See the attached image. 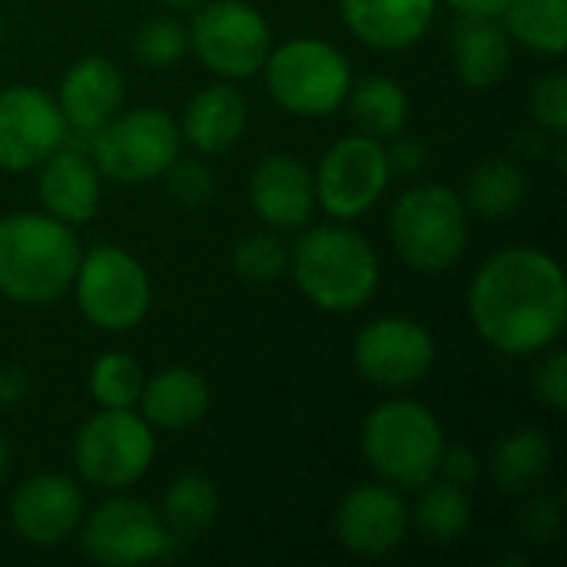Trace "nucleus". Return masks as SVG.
Listing matches in <instances>:
<instances>
[{
	"label": "nucleus",
	"instance_id": "f257e3e1",
	"mask_svg": "<svg viewBox=\"0 0 567 567\" xmlns=\"http://www.w3.org/2000/svg\"><path fill=\"white\" fill-rule=\"evenodd\" d=\"M468 316L482 342L502 355H538L567 326L561 262L538 246L492 252L468 286Z\"/></svg>",
	"mask_w": 567,
	"mask_h": 567
},
{
	"label": "nucleus",
	"instance_id": "f03ea898",
	"mask_svg": "<svg viewBox=\"0 0 567 567\" xmlns=\"http://www.w3.org/2000/svg\"><path fill=\"white\" fill-rule=\"evenodd\" d=\"M289 276L316 309L346 316L372 302L382 266L375 246L362 233L332 219L302 226V236L289 252Z\"/></svg>",
	"mask_w": 567,
	"mask_h": 567
},
{
	"label": "nucleus",
	"instance_id": "7ed1b4c3",
	"mask_svg": "<svg viewBox=\"0 0 567 567\" xmlns=\"http://www.w3.org/2000/svg\"><path fill=\"white\" fill-rule=\"evenodd\" d=\"M80 256L73 226L47 213L0 216V296L17 306H53L63 299Z\"/></svg>",
	"mask_w": 567,
	"mask_h": 567
},
{
	"label": "nucleus",
	"instance_id": "20e7f679",
	"mask_svg": "<svg viewBox=\"0 0 567 567\" xmlns=\"http://www.w3.org/2000/svg\"><path fill=\"white\" fill-rule=\"evenodd\" d=\"M445 429L435 412L415 399H389L375 405L362 425V455L379 482L415 492L439 475Z\"/></svg>",
	"mask_w": 567,
	"mask_h": 567
},
{
	"label": "nucleus",
	"instance_id": "39448f33",
	"mask_svg": "<svg viewBox=\"0 0 567 567\" xmlns=\"http://www.w3.org/2000/svg\"><path fill=\"white\" fill-rule=\"evenodd\" d=\"M389 239L399 259L425 276L449 272L468 249V209L445 183L405 189L389 213Z\"/></svg>",
	"mask_w": 567,
	"mask_h": 567
},
{
	"label": "nucleus",
	"instance_id": "423d86ee",
	"mask_svg": "<svg viewBox=\"0 0 567 567\" xmlns=\"http://www.w3.org/2000/svg\"><path fill=\"white\" fill-rule=\"evenodd\" d=\"M262 73L272 103L309 120L336 113L352 86L349 56L319 37H292L272 47Z\"/></svg>",
	"mask_w": 567,
	"mask_h": 567
},
{
	"label": "nucleus",
	"instance_id": "0eeeda50",
	"mask_svg": "<svg viewBox=\"0 0 567 567\" xmlns=\"http://www.w3.org/2000/svg\"><path fill=\"white\" fill-rule=\"evenodd\" d=\"M153 458L156 435L136 409H100L73 439V465L100 492L133 488L153 468Z\"/></svg>",
	"mask_w": 567,
	"mask_h": 567
},
{
	"label": "nucleus",
	"instance_id": "6e6552de",
	"mask_svg": "<svg viewBox=\"0 0 567 567\" xmlns=\"http://www.w3.org/2000/svg\"><path fill=\"white\" fill-rule=\"evenodd\" d=\"M179 123L159 106H136L110 116L90 140V159L100 176L136 186L159 179L179 156Z\"/></svg>",
	"mask_w": 567,
	"mask_h": 567
},
{
	"label": "nucleus",
	"instance_id": "1a4fd4ad",
	"mask_svg": "<svg viewBox=\"0 0 567 567\" xmlns=\"http://www.w3.org/2000/svg\"><path fill=\"white\" fill-rule=\"evenodd\" d=\"M70 289L80 316L103 332L136 329L153 302L146 266L130 249L113 243L93 246L80 256Z\"/></svg>",
	"mask_w": 567,
	"mask_h": 567
},
{
	"label": "nucleus",
	"instance_id": "9d476101",
	"mask_svg": "<svg viewBox=\"0 0 567 567\" xmlns=\"http://www.w3.org/2000/svg\"><path fill=\"white\" fill-rule=\"evenodd\" d=\"M80 551L103 567L153 565L173 555L176 538L169 535L159 508L143 498L110 492L90 515L80 522Z\"/></svg>",
	"mask_w": 567,
	"mask_h": 567
},
{
	"label": "nucleus",
	"instance_id": "9b49d317",
	"mask_svg": "<svg viewBox=\"0 0 567 567\" xmlns=\"http://www.w3.org/2000/svg\"><path fill=\"white\" fill-rule=\"evenodd\" d=\"M186 30L189 50H196L199 63L229 83L262 73L272 50V30L249 0L203 3Z\"/></svg>",
	"mask_w": 567,
	"mask_h": 567
},
{
	"label": "nucleus",
	"instance_id": "f8f14e48",
	"mask_svg": "<svg viewBox=\"0 0 567 567\" xmlns=\"http://www.w3.org/2000/svg\"><path fill=\"white\" fill-rule=\"evenodd\" d=\"M312 176H316V206H322L329 219L352 223L365 216L392 183L385 143L362 133L342 136L322 153Z\"/></svg>",
	"mask_w": 567,
	"mask_h": 567
},
{
	"label": "nucleus",
	"instance_id": "ddd939ff",
	"mask_svg": "<svg viewBox=\"0 0 567 567\" xmlns=\"http://www.w3.org/2000/svg\"><path fill=\"white\" fill-rule=\"evenodd\" d=\"M352 362L365 382L385 392L415 389L435 365L432 332L409 316L369 322L352 342Z\"/></svg>",
	"mask_w": 567,
	"mask_h": 567
},
{
	"label": "nucleus",
	"instance_id": "4468645a",
	"mask_svg": "<svg viewBox=\"0 0 567 567\" xmlns=\"http://www.w3.org/2000/svg\"><path fill=\"white\" fill-rule=\"evenodd\" d=\"M63 136L66 120L56 106V96L30 83L0 90V169H37L63 146Z\"/></svg>",
	"mask_w": 567,
	"mask_h": 567
},
{
	"label": "nucleus",
	"instance_id": "2eb2a0df",
	"mask_svg": "<svg viewBox=\"0 0 567 567\" xmlns=\"http://www.w3.org/2000/svg\"><path fill=\"white\" fill-rule=\"evenodd\" d=\"M336 538L349 555L385 558L402 548L412 532V515L399 488L385 482H365L342 495L336 518Z\"/></svg>",
	"mask_w": 567,
	"mask_h": 567
},
{
	"label": "nucleus",
	"instance_id": "dca6fc26",
	"mask_svg": "<svg viewBox=\"0 0 567 567\" xmlns=\"http://www.w3.org/2000/svg\"><path fill=\"white\" fill-rule=\"evenodd\" d=\"M83 515L86 505L80 485L56 472L30 475L10 498V525L30 548H60L76 535Z\"/></svg>",
	"mask_w": 567,
	"mask_h": 567
},
{
	"label": "nucleus",
	"instance_id": "f3484780",
	"mask_svg": "<svg viewBox=\"0 0 567 567\" xmlns=\"http://www.w3.org/2000/svg\"><path fill=\"white\" fill-rule=\"evenodd\" d=\"M249 206L276 233H296L312 223L316 176L292 153H269L249 173Z\"/></svg>",
	"mask_w": 567,
	"mask_h": 567
},
{
	"label": "nucleus",
	"instance_id": "a211bd4d",
	"mask_svg": "<svg viewBox=\"0 0 567 567\" xmlns=\"http://www.w3.org/2000/svg\"><path fill=\"white\" fill-rule=\"evenodd\" d=\"M37 196L43 203V213L66 223L83 226L96 216L103 199V176L90 153L60 146L37 166Z\"/></svg>",
	"mask_w": 567,
	"mask_h": 567
},
{
	"label": "nucleus",
	"instance_id": "6ab92c4d",
	"mask_svg": "<svg viewBox=\"0 0 567 567\" xmlns=\"http://www.w3.org/2000/svg\"><path fill=\"white\" fill-rule=\"evenodd\" d=\"M349 33L382 53L415 47L435 23L439 0H339Z\"/></svg>",
	"mask_w": 567,
	"mask_h": 567
},
{
	"label": "nucleus",
	"instance_id": "aec40b11",
	"mask_svg": "<svg viewBox=\"0 0 567 567\" xmlns=\"http://www.w3.org/2000/svg\"><path fill=\"white\" fill-rule=\"evenodd\" d=\"M123 73L116 70L113 60L90 53L70 63V70L60 76L56 90V106L66 120L70 130H90L96 133L110 116L120 113L123 106Z\"/></svg>",
	"mask_w": 567,
	"mask_h": 567
},
{
	"label": "nucleus",
	"instance_id": "412c9836",
	"mask_svg": "<svg viewBox=\"0 0 567 567\" xmlns=\"http://www.w3.org/2000/svg\"><path fill=\"white\" fill-rule=\"evenodd\" d=\"M249 126V103L246 96L229 83H209L196 96H189L183 120H179V136L203 156H219L233 150Z\"/></svg>",
	"mask_w": 567,
	"mask_h": 567
},
{
	"label": "nucleus",
	"instance_id": "4be33fe9",
	"mask_svg": "<svg viewBox=\"0 0 567 567\" xmlns=\"http://www.w3.org/2000/svg\"><path fill=\"white\" fill-rule=\"evenodd\" d=\"M209 405H213V395H209L206 379L196 369L169 365L143 382V395L136 409L153 429L183 432V429L199 425L209 415Z\"/></svg>",
	"mask_w": 567,
	"mask_h": 567
},
{
	"label": "nucleus",
	"instance_id": "5701e85b",
	"mask_svg": "<svg viewBox=\"0 0 567 567\" xmlns=\"http://www.w3.org/2000/svg\"><path fill=\"white\" fill-rule=\"evenodd\" d=\"M449 43H452L455 76L465 86H475V90L495 86L512 66L515 43L508 30L502 27V20L495 17H458Z\"/></svg>",
	"mask_w": 567,
	"mask_h": 567
},
{
	"label": "nucleus",
	"instance_id": "b1692460",
	"mask_svg": "<svg viewBox=\"0 0 567 567\" xmlns=\"http://www.w3.org/2000/svg\"><path fill=\"white\" fill-rule=\"evenodd\" d=\"M346 113L355 133L372 140H392L409 123V93L395 76L369 73L362 80H352L346 93Z\"/></svg>",
	"mask_w": 567,
	"mask_h": 567
},
{
	"label": "nucleus",
	"instance_id": "393cba45",
	"mask_svg": "<svg viewBox=\"0 0 567 567\" xmlns=\"http://www.w3.org/2000/svg\"><path fill=\"white\" fill-rule=\"evenodd\" d=\"M551 442L538 429H518L502 439L492 452L488 475L498 492L505 495H528L535 492L551 472Z\"/></svg>",
	"mask_w": 567,
	"mask_h": 567
},
{
	"label": "nucleus",
	"instance_id": "a878e982",
	"mask_svg": "<svg viewBox=\"0 0 567 567\" xmlns=\"http://www.w3.org/2000/svg\"><path fill=\"white\" fill-rule=\"evenodd\" d=\"M419 498L409 508L412 528L429 545H455L472 528V498L468 488H458L445 478H432L422 488H415Z\"/></svg>",
	"mask_w": 567,
	"mask_h": 567
},
{
	"label": "nucleus",
	"instance_id": "bb28decb",
	"mask_svg": "<svg viewBox=\"0 0 567 567\" xmlns=\"http://www.w3.org/2000/svg\"><path fill=\"white\" fill-rule=\"evenodd\" d=\"M525 196H528L525 169L515 159L495 156V159H485L472 169L465 193H462V203H465L468 216L505 219V216L522 209Z\"/></svg>",
	"mask_w": 567,
	"mask_h": 567
},
{
	"label": "nucleus",
	"instance_id": "cd10ccee",
	"mask_svg": "<svg viewBox=\"0 0 567 567\" xmlns=\"http://www.w3.org/2000/svg\"><path fill=\"white\" fill-rule=\"evenodd\" d=\"M159 515L176 542H193L206 535L219 515V488L203 472H183L163 492Z\"/></svg>",
	"mask_w": 567,
	"mask_h": 567
},
{
	"label": "nucleus",
	"instance_id": "c85d7f7f",
	"mask_svg": "<svg viewBox=\"0 0 567 567\" xmlns=\"http://www.w3.org/2000/svg\"><path fill=\"white\" fill-rule=\"evenodd\" d=\"M498 20L512 43L538 56H561L567 50V0H508Z\"/></svg>",
	"mask_w": 567,
	"mask_h": 567
},
{
	"label": "nucleus",
	"instance_id": "c756f323",
	"mask_svg": "<svg viewBox=\"0 0 567 567\" xmlns=\"http://www.w3.org/2000/svg\"><path fill=\"white\" fill-rule=\"evenodd\" d=\"M143 365L126 352H103L86 375L90 399L100 409H136L143 395Z\"/></svg>",
	"mask_w": 567,
	"mask_h": 567
},
{
	"label": "nucleus",
	"instance_id": "7c9ffc66",
	"mask_svg": "<svg viewBox=\"0 0 567 567\" xmlns=\"http://www.w3.org/2000/svg\"><path fill=\"white\" fill-rule=\"evenodd\" d=\"M130 53L146 70H169L189 53V30L169 13L150 17L143 27H136L130 40Z\"/></svg>",
	"mask_w": 567,
	"mask_h": 567
},
{
	"label": "nucleus",
	"instance_id": "2f4dec72",
	"mask_svg": "<svg viewBox=\"0 0 567 567\" xmlns=\"http://www.w3.org/2000/svg\"><path fill=\"white\" fill-rule=\"evenodd\" d=\"M289 252L292 246L276 229L249 233L233 246V269L246 282H276L289 276Z\"/></svg>",
	"mask_w": 567,
	"mask_h": 567
},
{
	"label": "nucleus",
	"instance_id": "473e14b6",
	"mask_svg": "<svg viewBox=\"0 0 567 567\" xmlns=\"http://www.w3.org/2000/svg\"><path fill=\"white\" fill-rule=\"evenodd\" d=\"M528 110L535 116V123L551 133V136H565L567 133V76L561 70H551L545 76L535 80L532 96H528Z\"/></svg>",
	"mask_w": 567,
	"mask_h": 567
},
{
	"label": "nucleus",
	"instance_id": "72a5a7b5",
	"mask_svg": "<svg viewBox=\"0 0 567 567\" xmlns=\"http://www.w3.org/2000/svg\"><path fill=\"white\" fill-rule=\"evenodd\" d=\"M166 176V186H169V196L179 203V206H206L216 193V176L206 163L199 159H173V166L163 173Z\"/></svg>",
	"mask_w": 567,
	"mask_h": 567
},
{
	"label": "nucleus",
	"instance_id": "f704fd0d",
	"mask_svg": "<svg viewBox=\"0 0 567 567\" xmlns=\"http://www.w3.org/2000/svg\"><path fill=\"white\" fill-rule=\"evenodd\" d=\"M548 352V349H545ZM532 389L538 395V402H545L555 415H565L567 412V355L561 349H551L535 375H532Z\"/></svg>",
	"mask_w": 567,
	"mask_h": 567
},
{
	"label": "nucleus",
	"instance_id": "c9c22d12",
	"mask_svg": "<svg viewBox=\"0 0 567 567\" xmlns=\"http://www.w3.org/2000/svg\"><path fill=\"white\" fill-rule=\"evenodd\" d=\"M558 528H561V505L551 495H535L518 512V532L535 545L551 542L558 535Z\"/></svg>",
	"mask_w": 567,
	"mask_h": 567
},
{
	"label": "nucleus",
	"instance_id": "e433bc0d",
	"mask_svg": "<svg viewBox=\"0 0 567 567\" xmlns=\"http://www.w3.org/2000/svg\"><path fill=\"white\" fill-rule=\"evenodd\" d=\"M385 159H389L392 176H419L429 163V146L422 136L395 133L392 143L385 146Z\"/></svg>",
	"mask_w": 567,
	"mask_h": 567
},
{
	"label": "nucleus",
	"instance_id": "4c0bfd02",
	"mask_svg": "<svg viewBox=\"0 0 567 567\" xmlns=\"http://www.w3.org/2000/svg\"><path fill=\"white\" fill-rule=\"evenodd\" d=\"M439 478H445V482H452L458 488H472L482 478V458L465 445H449L445 442V452H442V462H439Z\"/></svg>",
	"mask_w": 567,
	"mask_h": 567
},
{
	"label": "nucleus",
	"instance_id": "58836bf2",
	"mask_svg": "<svg viewBox=\"0 0 567 567\" xmlns=\"http://www.w3.org/2000/svg\"><path fill=\"white\" fill-rule=\"evenodd\" d=\"M30 392V379L17 365H0V405H20Z\"/></svg>",
	"mask_w": 567,
	"mask_h": 567
},
{
	"label": "nucleus",
	"instance_id": "ea45409f",
	"mask_svg": "<svg viewBox=\"0 0 567 567\" xmlns=\"http://www.w3.org/2000/svg\"><path fill=\"white\" fill-rule=\"evenodd\" d=\"M458 17H502L508 0H445Z\"/></svg>",
	"mask_w": 567,
	"mask_h": 567
},
{
	"label": "nucleus",
	"instance_id": "a19ab883",
	"mask_svg": "<svg viewBox=\"0 0 567 567\" xmlns=\"http://www.w3.org/2000/svg\"><path fill=\"white\" fill-rule=\"evenodd\" d=\"M163 7H169V10H193V7H199L203 0H159Z\"/></svg>",
	"mask_w": 567,
	"mask_h": 567
},
{
	"label": "nucleus",
	"instance_id": "79ce46f5",
	"mask_svg": "<svg viewBox=\"0 0 567 567\" xmlns=\"http://www.w3.org/2000/svg\"><path fill=\"white\" fill-rule=\"evenodd\" d=\"M7 468H10V445H7L3 435H0V482H3V475H7Z\"/></svg>",
	"mask_w": 567,
	"mask_h": 567
},
{
	"label": "nucleus",
	"instance_id": "37998d69",
	"mask_svg": "<svg viewBox=\"0 0 567 567\" xmlns=\"http://www.w3.org/2000/svg\"><path fill=\"white\" fill-rule=\"evenodd\" d=\"M0 43H3V17H0Z\"/></svg>",
	"mask_w": 567,
	"mask_h": 567
}]
</instances>
